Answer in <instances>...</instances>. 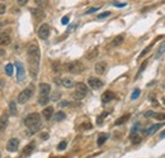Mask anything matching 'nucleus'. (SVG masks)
Here are the masks:
<instances>
[{
  "instance_id": "f257e3e1",
  "label": "nucleus",
  "mask_w": 165,
  "mask_h": 158,
  "mask_svg": "<svg viewBox=\"0 0 165 158\" xmlns=\"http://www.w3.org/2000/svg\"><path fill=\"white\" fill-rule=\"evenodd\" d=\"M27 57H28V67H29V75L32 79H36L38 75V68H40V60H41V52L40 47L36 42H32L27 47Z\"/></svg>"
},
{
  "instance_id": "f03ea898",
  "label": "nucleus",
  "mask_w": 165,
  "mask_h": 158,
  "mask_svg": "<svg viewBox=\"0 0 165 158\" xmlns=\"http://www.w3.org/2000/svg\"><path fill=\"white\" fill-rule=\"evenodd\" d=\"M24 125L27 128H29L30 134L38 132L42 126V121H41V115L38 113H32L29 115H27L24 118Z\"/></svg>"
},
{
  "instance_id": "7ed1b4c3",
  "label": "nucleus",
  "mask_w": 165,
  "mask_h": 158,
  "mask_svg": "<svg viewBox=\"0 0 165 158\" xmlns=\"http://www.w3.org/2000/svg\"><path fill=\"white\" fill-rule=\"evenodd\" d=\"M62 68L66 72H70V74H74V75H79V74H81V72H84L85 66H84L81 62H79V61H71V62L65 63Z\"/></svg>"
},
{
  "instance_id": "20e7f679",
  "label": "nucleus",
  "mask_w": 165,
  "mask_h": 158,
  "mask_svg": "<svg viewBox=\"0 0 165 158\" xmlns=\"http://www.w3.org/2000/svg\"><path fill=\"white\" fill-rule=\"evenodd\" d=\"M88 94V86L83 82H78L75 85V92H74V98L76 100H81L86 96Z\"/></svg>"
},
{
  "instance_id": "39448f33",
  "label": "nucleus",
  "mask_w": 165,
  "mask_h": 158,
  "mask_svg": "<svg viewBox=\"0 0 165 158\" xmlns=\"http://www.w3.org/2000/svg\"><path fill=\"white\" fill-rule=\"evenodd\" d=\"M32 96H33V86H29V87L24 88L23 91H21V94L18 95L17 101L19 104H25L27 101H29Z\"/></svg>"
},
{
  "instance_id": "423d86ee",
  "label": "nucleus",
  "mask_w": 165,
  "mask_h": 158,
  "mask_svg": "<svg viewBox=\"0 0 165 158\" xmlns=\"http://www.w3.org/2000/svg\"><path fill=\"white\" fill-rule=\"evenodd\" d=\"M38 37L41 38V39H47V38L50 37V33H51V28H50L48 24H46V23H43L40 28H38Z\"/></svg>"
},
{
  "instance_id": "0eeeda50",
  "label": "nucleus",
  "mask_w": 165,
  "mask_h": 158,
  "mask_svg": "<svg viewBox=\"0 0 165 158\" xmlns=\"http://www.w3.org/2000/svg\"><path fill=\"white\" fill-rule=\"evenodd\" d=\"M88 85H89L90 88L97 90V88H101L103 86V81L101 79H97V77H89V80H88Z\"/></svg>"
},
{
  "instance_id": "6e6552de",
  "label": "nucleus",
  "mask_w": 165,
  "mask_h": 158,
  "mask_svg": "<svg viewBox=\"0 0 165 158\" xmlns=\"http://www.w3.org/2000/svg\"><path fill=\"white\" fill-rule=\"evenodd\" d=\"M19 147V139H17V138H10L9 140H8L6 143V149L9 152H15Z\"/></svg>"
},
{
  "instance_id": "1a4fd4ad",
  "label": "nucleus",
  "mask_w": 165,
  "mask_h": 158,
  "mask_svg": "<svg viewBox=\"0 0 165 158\" xmlns=\"http://www.w3.org/2000/svg\"><path fill=\"white\" fill-rule=\"evenodd\" d=\"M15 68H17V79H18V82H22L23 79H24V75H25L24 67H23V65L21 62H15Z\"/></svg>"
},
{
  "instance_id": "9d476101",
  "label": "nucleus",
  "mask_w": 165,
  "mask_h": 158,
  "mask_svg": "<svg viewBox=\"0 0 165 158\" xmlns=\"http://www.w3.org/2000/svg\"><path fill=\"white\" fill-rule=\"evenodd\" d=\"M8 121H9V115L8 114H1L0 115V133H4L8 126Z\"/></svg>"
},
{
  "instance_id": "9b49d317",
  "label": "nucleus",
  "mask_w": 165,
  "mask_h": 158,
  "mask_svg": "<svg viewBox=\"0 0 165 158\" xmlns=\"http://www.w3.org/2000/svg\"><path fill=\"white\" fill-rule=\"evenodd\" d=\"M30 13L36 20H42L45 18V11L42 10V8H33V9H30Z\"/></svg>"
},
{
  "instance_id": "f8f14e48",
  "label": "nucleus",
  "mask_w": 165,
  "mask_h": 158,
  "mask_svg": "<svg viewBox=\"0 0 165 158\" xmlns=\"http://www.w3.org/2000/svg\"><path fill=\"white\" fill-rule=\"evenodd\" d=\"M107 67H108V66H107V63L104 62V61H101V62L95 63L94 70H95V72H97L98 75H103V74H106Z\"/></svg>"
},
{
  "instance_id": "ddd939ff",
  "label": "nucleus",
  "mask_w": 165,
  "mask_h": 158,
  "mask_svg": "<svg viewBox=\"0 0 165 158\" xmlns=\"http://www.w3.org/2000/svg\"><path fill=\"white\" fill-rule=\"evenodd\" d=\"M114 98H116V94H114L113 91L108 90V91H106L104 94L102 95V103H103V104H107V103L112 101V100H113Z\"/></svg>"
},
{
  "instance_id": "4468645a",
  "label": "nucleus",
  "mask_w": 165,
  "mask_h": 158,
  "mask_svg": "<svg viewBox=\"0 0 165 158\" xmlns=\"http://www.w3.org/2000/svg\"><path fill=\"white\" fill-rule=\"evenodd\" d=\"M11 38L9 36V33L6 32H0V46H8L10 43Z\"/></svg>"
},
{
  "instance_id": "2eb2a0df",
  "label": "nucleus",
  "mask_w": 165,
  "mask_h": 158,
  "mask_svg": "<svg viewBox=\"0 0 165 158\" xmlns=\"http://www.w3.org/2000/svg\"><path fill=\"white\" fill-rule=\"evenodd\" d=\"M51 86L48 84H41L40 85V96H50Z\"/></svg>"
},
{
  "instance_id": "dca6fc26",
  "label": "nucleus",
  "mask_w": 165,
  "mask_h": 158,
  "mask_svg": "<svg viewBox=\"0 0 165 158\" xmlns=\"http://www.w3.org/2000/svg\"><path fill=\"white\" fill-rule=\"evenodd\" d=\"M145 117L146 118H155V119H158V120H165V114L155 113V111H147V113H145Z\"/></svg>"
},
{
  "instance_id": "f3484780",
  "label": "nucleus",
  "mask_w": 165,
  "mask_h": 158,
  "mask_svg": "<svg viewBox=\"0 0 165 158\" xmlns=\"http://www.w3.org/2000/svg\"><path fill=\"white\" fill-rule=\"evenodd\" d=\"M98 47H93V48H90L89 51H86L85 53V58L86 60H94V58H97V56H98Z\"/></svg>"
},
{
  "instance_id": "a211bd4d",
  "label": "nucleus",
  "mask_w": 165,
  "mask_h": 158,
  "mask_svg": "<svg viewBox=\"0 0 165 158\" xmlns=\"http://www.w3.org/2000/svg\"><path fill=\"white\" fill-rule=\"evenodd\" d=\"M42 115H43V118L46 119V120H50V119L52 118V115H53V107L52 106L45 107V109L42 110Z\"/></svg>"
},
{
  "instance_id": "6ab92c4d",
  "label": "nucleus",
  "mask_w": 165,
  "mask_h": 158,
  "mask_svg": "<svg viewBox=\"0 0 165 158\" xmlns=\"http://www.w3.org/2000/svg\"><path fill=\"white\" fill-rule=\"evenodd\" d=\"M160 128H161V124H154V125H151L150 128H147V129H145L144 132L146 136H150V134H154L156 130H159Z\"/></svg>"
},
{
  "instance_id": "aec40b11",
  "label": "nucleus",
  "mask_w": 165,
  "mask_h": 158,
  "mask_svg": "<svg viewBox=\"0 0 165 158\" xmlns=\"http://www.w3.org/2000/svg\"><path fill=\"white\" fill-rule=\"evenodd\" d=\"M34 147H36V143H34V142H30V143L28 145H25L24 149H23V154H24V156H29L30 153L33 152Z\"/></svg>"
},
{
  "instance_id": "412c9836",
  "label": "nucleus",
  "mask_w": 165,
  "mask_h": 158,
  "mask_svg": "<svg viewBox=\"0 0 165 158\" xmlns=\"http://www.w3.org/2000/svg\"><path fill=\"white\" fill-rule=\"evenodd\" d=\"M123 41H125V37L122 36V34H120V36H117V37L112 41L110 46H112V47H118V46H121L122 43H123Z\"/></svg>"
},
{
  "instance_id": "4be33fe9",
  "label": "nucleus",
  "mask_w": 165,
  "mask_h": 158,
  "mask_svg": "<svg viewBox=\"0 0 165 158\" xmlns=\"http://www.w3.org/2000/svg\"><path fill=\"white\" fill-rule=\"evenodd\" d=\"M64 119H66V114L64 111H56L55 117H53V120L55 121H62Z\"/></svg>"
},
{
  "instance_id": "5701e85b",
  "label": "nucleus",
  "mask_w": 165,
  "mask_h": 158,
  "mask_svg": "<svg viewBox=\"0 0 165 158\" xmlns=\"http://www.w3.org/2000/svg\"><path fill=\"white\" fill-rule=\"evenodd\" d=\"M52 70H53V72H56V74H59V72L62 71V66H61L60 61H53L52 62Z\"/></svg>"
},
{
  "instance_id": "b1692460",
  "label": "nucleus",
  "mask_w": 165,
  "mask_h": 158,
  "mask_svg": "<svg viewBox=\"0 0 165 158\" xmlns=\"http://www.w3.org/2000/svg\"><path fill=\"white\" fill-rule=\"evenodd\" d=\"M130 119V114H126V115H123V117H121V118H118L116 121H114V124L116 125H122V124H125L126 121H127Z\"/></svg>"
},
{
  "instance_id": "393cba45",
  "label": "nucleus",
  "mask_w": 165,
  "mask_h": 158,
  "mask_svg": "<svg viewBox=\"0 0 165 158\" xmlns=\"http://www.w3.org/2000/svg\"><path fill=\"white\" fill-rule=\"evenodd\" d=\"M165 53V41L163 42L161 44H160V47H159V49H158V52L155 53V58H160Z\"/></svg>"
},
{
  "instance_id": "a878e982",
  "label": "nucleus",
  "mask_w": 165,
  "mask_h": 158,
  "mask_svg": "<svg viewBox=\"0 0 165 158\" xmlns=\"http://www.w3.org/2000/svg\"><path fill=\"white\" fill-rule=\"evenodd\" d=\"M61 85L69 88V87H72V86H74V81H72L71 79L66 77V79H62V80H61Z\"/></svg>"
},
{
  "instance_id": "bb28decb",
  "label": "nucleus",
  "mask_w": 165,
  "mask_h": 158,
  "mask_svg": "<svg viewBox=\"0 0 165 158\" xmlns=\"http://www.w3.org/2000/svg\"><path fill=\"white\" fill-rule=\"evenodd\" d=\"M107 139H108V134H101L98 138V142H97V144L101 147V145H103L107 142Z\"/></svg>"
},
{
  "instance_id": "cd10ccee",
  "label": "nucleus",
  "mask_w": 165,
  "mask_h": 158,
  "mask_svg": "<svg viewBox=\"0 0 165 158\" xmlns=\"http://www.w3.org/2000/svg\"><path fill=\"white\" fill-rule=\"evenodd\" d=\"M9 113H10V115L17 114V104H15V101H13V100L9 103Z\"/></svg>"
},
{
  "instance_id": "c85d7f7f",
  "label": "nucleus",
  "mask_w": 165,
  "mask_h": 158,
  "mask_svg": "<svg viewBox=\"0 0 165 158\" xmlns=\"http://www.w3.org/2000/svg\"><path fill=\"white\" fill-rule=\"evenodd\" d=\"M130 139H131L132 144H139V143H141V137L137 136V133L136 134H131V136H130Z\"/></svg>"
},
{
  "instance_id": "c756f323",
  "label": "nucleus",
  "mask_w": 165,
  "mask_h": 158,
  "mask_svg": "<svg viewBox=\"0 0 165 158\" xmlns=\"http://www.w3.org/2000/svg\"><path fill=\"white\" fill-rule=\"evenodd\" d=\"M48 101H50V96H38V104L40 105L45 106Z\"/></svg>"
},
{
  "instance_id": "7c9ffc66",
  "label": "nucleus",
  "mask_w": 165,
  "mask_h": 158,
  "mask_svg": "<svg viewBox=\"0 0 165 158\" xmlns=\"http://www.w3.org/2000/svg\"><path fill=\"white\" fill-rule=\"evenodd\" d=\"M34 3L38 8H45L47 5V0H34Z\"/></svg>"
},
{
  "instance_id": "2f4dec72",
  "label": "nucleus",
  "mask_w": 165,
  "mask_h": 158,
  "mask_svg": "<svg viewBox=\"0 0 165 158\" xmlns=\"http://www.w3.org/2000/svg\"><path fill=\"white\" fill-rule=\"evenodd\" d=\"M5 72H6L8 76H11V75H13V65L8 63L6 66H5Z\"/></svg>"
},
{
  "instance_id": "473e14b6",
  "label": "nucleus",
  "mask_w": 165,
  "mask_h": 158,
  "mask_svg": "<svg viewBox=\"0 0 165 158\" xmlns=\"http://www.w3.org/2000/svg\"><path fill=\"white\" fill-rule=\"evenodd\" d=\"M154 43H155V42H154ZM154 43H151L150 46H147V47H146V48H145V49H144V51H142V52H141V55H140V58H141V57H144V56H145V55H146V53H147L149 51H150V49L152 48V46H154Z\"/></svg>"
},
{
  "instance_id": "72a5a7b5",
  "label": "nucleus",
  "mask_w": 165,
  "mask_h": 158,
  "mask_svg": "<svg viewBox=\"0 0 165 158\" xmlns=\"http://www.w3.org/2000/svg\"><path fill=\"white\" fill-rule=\"evenodd\" d=\"M66 147H67V142L62 140V142H61V143H60L59 145H57V149H59V151H64V149L66 148Z\"/></svg>"
},
{
  "instance_id": "f704fd0d",
  "label": "nucleus",
  "mask_w": 165,
  "mask_h": 158,
  "mask_svg": "<svg viewBox=\"0 0 165 158\" xmlns=\"http://www.w3.org/2000/svg\"><path fill=\"white\" fill-rule=\"evenodd\" d=\"M140 92H141V91L139 90V88H136V90L132 92V95H131V99H132V100H136V99H137V98H139V96H140Z\"/></svg>"
},
{
  "instance_id": "c9c22d12",
  "label": "nucleus",
  "mask_w": 165,
  "mask_h": 158,
  "mask_svg": "<svg viewBox=\"0 0 165 158\" xmlns=\"http://www.w3.org/2000/svg\"><path fill=\"white\" fill-rule=\"evenodd\" d=\"M80 129H91V124L89 121H85V123H83V124L80 125Z\"/></svg>"
},
{
  "instance_id": "e433bc0d",
  "label": "nucleus",
  "mask_w": 165,
  "mask_h": 158,
  "mask_svg": "<svg viewBox=\"0 0 165 158\" xmlns=\"http://www.w3.org/2000/svg\"><path fill=\"white\" fill-rule=\"evenodd\" d=\"M109 15H110V11H104V13H102V14L98 15V19L101 20V19H104L107 17H109Z\"/></svg>"
},
{
  "instance_id": "4c0bfd02",
  "label": "nucleus",
  "mask_w": 165,
  "mask_h": 158,
  "mask_svg": "<svg viewBox=\"0 0 165 158\" xmlns=\"http://www.w3.org/2000/svg\"><path fill=\"white\" fill-rule=\"evenodd\" d=\"M60 98H61V94H60V92H55V94L52 95V98H51V99L53 100V101H57V100H59Z\"/></svg>"
},
{
  "instance_id": "58836bf2",
  "label": "nucleus",
  "mask_w": 165,
  "mask_h": 158,
  "mask_svg": "<svg viewBox=\"0 0 165 158\" xmlns=\"http://www.w3.org/2000/svg\"><path fill=\"white\" fill-rule=\"evenodd\" d=\"M97 10H99V8H90V9H88L85 11V14H91V13H95Z\"/></svg>"
},
{
  "instance_id": "ea45409f",
  "label": "nucleus",
  "mask_w": 165,
  "mask_h": 158,
  "mask_svg": "<svg viewBox=\"0 0 165 158\" xmlns=\"http://www.w3.org/2000/svg\"><path fill=\"white\" fill-rule=\"evenodd\" d=\"M106 115H107V113H104V114L102 115V117H99V118L97 119V123H98V125H102V124H103V118H104Z\"/></svg>"
},
{
  "instance_id": "a19ab883",
  "label": "nucleus",
  "mask_w": 165,
  "mask_h": 158,
  "mask_svg": "<svg viewBox=\"0 0 165 158\" xmlns=\"http://www.w3.org/2000/svg\"><path fill=\"white\" fill-rule=\"evenodd\" d=\"M5 10H6L5 4H0V15H3L4 13H5Z\"/></svg>"
},
{
  "instance_id": "79ce46f5",
  "label": "nucleus",
  "mask_w": 165,
  "mask_h": 158,
  "mask_svg": "<svg viewBox=\"0 0 165 158\" xmlns=\"http://www.w3.org/2000/svg\"><path fill=\"white\" fill-rule=\"evenodd\" d=\"M27 3H28V0H17V4L19 6H24Z\"/></svg>"
},
{
  "instance_id": "37998d69",
  "label": "nucleus",
  "mask_w": 165,
  "mask_h": 158,
  "mask_svg": "<svg viewBox=\"0 0 165 158\" xmlns=\"http://www.w3.org/2000/svg\"><path fill=\"white\" fill-rule=\"evenodd\" d=\"M146 66H147V61H145V62H144L142 65H141V67H140V70H139V75L145 70V67H146Z\"/></svg>"
},
{
  "instance_id": "c03bdc74",
  "label": "nucleus",
  "mask_w": 165,
  "mask_h": 158,
  "mask_svg": "<svg viewBox=\"0 0 165 158\" xmlns=\"http://www.w3.org/2000/svg\"><path fill=\"white\" fill-rule=\"evenodd\" d=\"M69 19H70V18H69V15H65V17L62 18V20H61V23H62L64 25L67 24V23H69Z\"/></svg>"
},
{
  "instance_id": "a18cd8bd",
  "label": "nucleus",
  "mask_w": 165,
  "mask_h": 158,
  "mask_svg": "<svg viewBox=\"0 0 165 158\" xmlns=\"http://www.w3.org/2000/svg\"><path fill=\"white\" fill-rule=\"evenodd\" d=\"M113 5H116V6H121V8H122V6H125L126 4H123V3H116V1H114V3H113Z\"/></svg>"
},
{
  "instance_id": "49530a36",
  "label": "nucleus",
  "mask_w": 165,
  "mask_h": 158,
  "mask_svg": "<svg viewBox=\"0 0 165 158\" xmlns=\"http://www.w3.org/2000/svg\"><path fill=\"white\" fill-rule=\"evenodd\" d=\"M4 55H5V49H3V48H0V57H3Z\"/></svg>"
},
{
  "instance_id": "de8ad7c7",
  "label": "nucleus",
  "mask_w": 165,
  "mask_h": 158,
  "mask_svg": "<svg viewBox=\"0 0 165 158\" xmlns=\"http://www.w3.org/2000/svg\"><path fill=\"white\" fill-rule=\"evenodd\" d=\"M41 138H42V139H47V138H48V134H47V133H46V134H42Z\"/></svg>"
},
{
  "instance_id": "09e8293b",
  "label": "nucleus",
  "mask_w": 165,
  "mask_h": 158,
  "mask_svg": "<svg viewBox=\"0 0 165 158\" xmlns=\"http://www.w3.org/2000/svg\"><path fill=\"white\" fill-rule=\"evenodd\" d=\"M160 138H165V130H164L161 134H160Z\"/></svg>"
},
{
  "instance_id": "8fccbe9b",
  "label": "nucleus",
  "mask_w": 165,
  "mask_h": 158,
  "mask_svg": "<svg viewBox=\"0 0 165 158\" xmlns=\"http://www.w3.org/2000/svg\"><path fill=\"white\" fill-rule=\"evenodd\" d=\"M0 86H3V80H0Z\"/></svg>"
},
{
  "instance_id": "3c124183",
  "label": "nucleus",
  "mask_w": 165,
  "mask_h": 158,
  "mask_svg": "<svg viewBox=\"0 0 165 158\" xmlns=\"http://www.w3.org/2000/svg\"><path fill=\"white\" fill-rule=\"evenodd\" d=\"M163 101H164V104H165V96H164V98H163Z\"/></svg>"
},
{
  "instance_id": "603ef678",
  "label": "nucleus",
  "mask_w": 165,
  "mask_h": 158,
  "mask_svg": "<svg viewBox=\"0 0 165 158\" xmlns=\"http://www.w3.org/2000/svg\"><path fill=\"white\" fill-rule=\"evenodd\" d=\"M1 27H3V24H1V23H0V29H1Z\"/></svg>"
},
{
  "instance_id": "864d4df0",
  "label": "nucleus",
  "mask_w": 165,
  "mask_h": 158,
  "mask_svg": "<svg viewBox=\"0 0 165 158\" xmlns=\"http://www.w3.org/2000/svg\"><path fill=\"white\" fill-rule=\"evenodd\" d=\"M0 157H1V154H0Z\"/></svg>"
}]
</instances>
